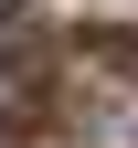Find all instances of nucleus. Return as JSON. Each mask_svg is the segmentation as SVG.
<instances>
[{
  "label": "nucleus",
  "instance_id": "1",
  "mask_svg": "<svg viewBox=\"0 0 138 148\" xmlns=\"http://www.w3.org/2000/svg\"><path fill=\"white\" fill-rule=\"evenodd\" d=\"M32 53V0H0V64Z\"/></svg>",
  "mask_w": 138,
  "mask_h": 148
}]
</instances>
